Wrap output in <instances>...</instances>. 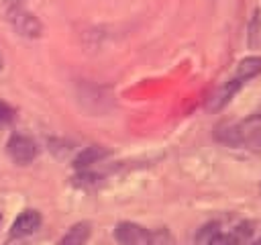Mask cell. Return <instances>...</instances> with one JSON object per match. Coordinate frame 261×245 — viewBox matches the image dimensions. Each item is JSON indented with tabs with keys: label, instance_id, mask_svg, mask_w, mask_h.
Here are the masks:
<instances>
[{
	"label": "cell",
	"instance_id": "6da1fadb",
	"mask_svg": "<svg viewBox=\"0 0 261 245\" xmlns=\"http://www.w3.org/2000/svg\"><path fill=\"white\" fill-rule=\"evenodd\" d=\"M216 139L230 147H261V114H253L239 122H228L216 129Z\"/></svg>",
	"mask_w": 261,
	"mask_h": 245
},
{
	"label": "cell",
	"instance_id": "7a4b0ae2",
	"mask_svg": "<svg viewBox=\"0 0 261 245\" xmlns=\"http://www.w3.org/2000/svg\"><path fill=\"white\" fill-rule=\"evenodd\" d=\"M114 239L118 241V245H153V237L151 233L137 225V223H118L114 229Z\"/></svg>",
	"mask_w": 261,
	"mask_h": 245
},
{
	"label": "cell",
	"instance_id": "3957f363",
	"mask_svg": "<svg viewBox=\"0 0 261 245\" xmlns=\"http://www.w3.org/2000/svg\"><path fill=\"white\" fill-rule=\"evenodd\" d=\"M6 151L12 161L27 165L37 157V143L27 135H12L6 143Z\"/></svg>",
	"mask_w": 261,
	"mask_h": 245
},
{
	"label": "cell",
	"instance_id": "277c9868",
	"mask_svg": "<svg viewBox=\"0 0 261 245\" xmlns=\"http://www.w3.org/2000/svg\"><path fill=\"white\" fill-rule=\"evenodd\" d=\"M8 20H10V24L16 29V33L22 35V37L37 39V37H41V33H43L41 20H39L33 12H29L27 8H20V10L12 12V14L8 16Z\"/></svg>",
	"mask_w": 261,
	"mask_h": 245
},
{
	"label": "cell",
	"instance_id": "5b68a950",
	"mask_svg": "<svg viewBox=\"0 0 261 245\" xmlns=\"http://www.w3.org/2000/svg\"><path fill=\"white\" fill-rule=\"evenodd\" d=\"M41 227V214L37 210H22L12 223V237H29Z\"/></svg>",
	"mask_w": 261,
	"mask_h": 245
},
{
	"label": "cell",
	"instance_id": "8992f818",
	"mask_svg": "<svg viewBox=\"0 0 261 245\" xmlns=\"http://www.w3.org/2000/svg\"><path fill=\"white\" fill-rule=\"evenodd\" d=\"M241 82L239 80H234V78H230L228 82H224L212 96H210V100H208V110H220V108H224L230 100H232V96L241 90Z\"/></svg>",
	"mask_w": 261,
	"mask_h": 245
},
{
	"label": "cell",
	"instance_id": "52a82bcc",
	"mask_svg": "<svg viewBox=\"0 0 261 245\" xmlns=\"http://www.w3.org/2000/svg\"><path fill=\"white\" fill-rule=\"evenodd\" d=\"M239 245H261V220H245L232 231Z\"/></svg>",
	"mask_w": 261,
	"mask_h": 245
},
{
	"label": "cell",
	"instance_id": "ba28073f",
	"mask_svg": "<svg viewBox=\"0 0 261 245\" xmlns=\"http://www.w3.org/2000/svg\"><path fill=\"white\" fill-rule=\"evenodd\" d=\"M108 155H110V151L104 149V147H98V145L86 147V149H82V151L75 155L73 167H75V169H88V167H92L94 163H100L102 159H106Z\"/></svg>",
	"mask_w": 261,
	"mask_h": 245
},
{
	"label": "cell",
	"instance_id": "9c48e42d",
	"mask_svg": "<svg viewBox=\"0 0 261 245\" xmlns=\"http://www.w3.org/2000/svg\"><path fill=\"white\" fill-rule=\"evenodd\" d=\"M259 74H261V57L259 55H249V57H245L237 63V69H234L232 78L239 80L241 84H245V82L257 78Z\"/></svg>",
	"mask_w": 261,
	"mask_h": 245
},
{
	"label": "cell",
	"instance_id": "30bf717a",
	"mask_svg": "<svg viewBox=\"0 0 261 245\" xmlns=\"http://www.w3.org/2000/svg\"><path fill=\"white\" fill-rule=\"evenodd\" d=\"M90 233H92L90 223H75L63 235V239L59 241V245H86V241L90 239Z\"/></svg>",
	"mask_w": 261,
	"mask_h": 245
},
{
	"label": "cell",
	"instance_id": "8fae6325",
	"mask_svg": "<svg viewBox=\"0 0 261 245\" xmlns=\"http://www.w3.org/2000/svg\"><path fill=\"white\" fill-rule=\"evenodd\" d=\"M12 118H14V110L6 102H0V129L8 127L12 122Z\"/></svg>",
	"mask_w": 261,
	"mask_h": 245
},
{
	"label": "cell",
	"instance_id": "7c38bea8",
	"mask_svg": "<svg viewBox=\"0 0 261 245\" xmlns=\"http://www.w3.org/2000/svg\"><path fill=\"white\" fill-rule=\"evenodd\" d=\"M2 6H4V16L8 18L12 12L20 10V8H27L24 0H2Z\"/></svg>",
	"mask_w": 261,
	"mask_h": 245
},
{
	"label": "cell",
	"instance_id": "4fadbf2b",
	"mask_svg": "<svg viewBox=\"0 0 261 245\" xmlns=\"http://www.w3.org/2000/svg\"><path fill=\"white\" fill-rule=\"evenodd\" d=\"M4 245H31V243L27 241V237H10Z\"/></svg>",
	"mask_w": 261,
	"mask_h": 245
},
{
	"label": "cell",
	"instance_id": "5bb4252c",
	"mask_svg": "<svg viewBox=\"0 0 261 245\" xmlns=\"http://www.w3.org/2000/svg\"><path fill=\"white\" fill-rule=\"evenodd\" d=\"M2 65H4V59H2V53H0V69H2Z\"/></svg>",
	"mask_w": 261,
	"mask_h": 245
},
{
	"label": "cell",
	"instance_id": "9a60e30c",
	"mask_svg": "<svg viewBox=\"0 0 261 245\" xmlns=\"http://www.w3.org/2000/svg\"><path fill=\"white\" fill-rule=\"evenodd\" d=\"M259 188H261V184H259Z\"/></svg>",
	"mask_w": 261,
	"mask_h": 245
}]
</instances>
